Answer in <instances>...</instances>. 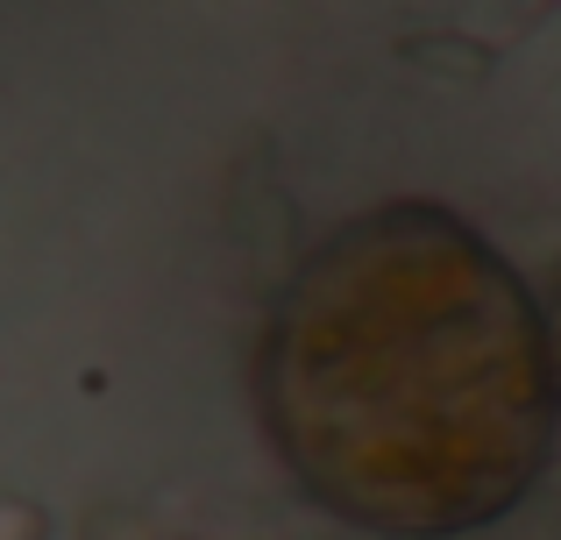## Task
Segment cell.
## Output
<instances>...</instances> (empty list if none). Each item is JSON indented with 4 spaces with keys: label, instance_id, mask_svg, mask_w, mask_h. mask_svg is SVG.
<instances>
[{
    "label": "cell",
    "instance_id": "cell-1",
    "mask_svg": "<svg viewBox=\"0 0 561 540\" xmlns=\"http://www.w3.org/2000/svg\"><path fill=\"white\" fill-rule=\"evenodd\" d=\"M256 405L285 470L348 527L398 540L491 527L554 456L548 306L462 214L370 207L285 277Z\"/></svg>",
    "mask_w": 561,
    "mask_h": 540
},
{
    "label": "cell",
    "instance_id": "cell-2",
    "mask_svg": "<svg viewBox=\"0 0 561 540\" xmlns=\"http://www.w3.org/2000/svg\"><path fill=\"white\" fill-rule=\"evenodd\" d=\"M548 342H554V384H561V277L548 291Z\"/></svg>",
    "mask_w": 561,
    "mask_h": 540
}]
</instances>
